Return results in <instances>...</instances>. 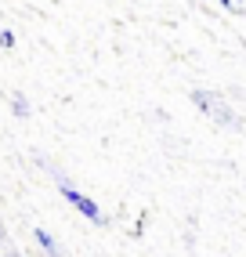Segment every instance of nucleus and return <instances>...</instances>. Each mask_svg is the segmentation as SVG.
Returning a JSON list of instances; mask_svg holds the SVG:
<instances>
[{
	"instance_id": "obj_2",
	"label": "nucleus",
	"mask_w": 246,
	"mask_h": 257,
	"mask_svg": "<svg viewBox=\"0 0 246 257\" xmlns=\"http://www.w3.org/2000/svg\"><path fill=\"white\" fill-rule=\"evenodd\" d=\"M58 192H62V199L69 203V207H73L83 221H91V225H98V228H105V225H109V217H105V210L98 207V203L91 199V196H87V192H80V188L73 185V181H58Z\"/></svg>"
},
{
	"instance_id": "obj_8",
	"label": "nucleus",
	"mask_w": 246,
	"mask_h": 257,
	"mask_svg": "<svg viewBox=\"0 0 246 257\" xmlns=\"http://www.w3.org/2000/svg\"><path fill=\"white\" fill-rule=\"evenodd\" d=\"M0 239H4V228H0Z\"/></svg>"
},
{
	"instance_id": "obj_4",
	"label": "nucleus",
	"mask_w": 246,
	"mask_h": 257,
	"mask_svg": "<svg viewBox=\"0 0 246 257\" xmlns=\"http://www.w3.org/2000/svg\"><path fill=\"white\" fill-rule=\"evenodd\" d=\"M8 105H11V116H15V119H29V116H33V105H29V98H26L22 91H11V94H8Z\"/></svg>"
},
{
	"instance_id": "obj_3",
	"label": "nucleus",
	"mask_w": 246,
	"mask_h": 257,
	"mask_svg": "<svg viewBox=\"0 0 246 257\" xmlns=\"http://www.w3.org/2000/svg\"><path fill=\"white\" fill-rule=\"evenodd\" d=\"M33 239H37V246H40L47 257H62V246H58V239L51 235L47 228H40V225H37V228H33Z\"/></svg>"
},
{
	"instance_id": "obj_1",
	"label": "nucleus",
	"mask_w": 246,
	"mask_h": 257,
	"mask_svg": "<svg viewBox=\"0 0 246 257\" xmlns=\"http://www.w3.org/2000/svg\"><path fill=\"white\" fill-rule=\"evenodd\" d=\"M192 105H196L206 119H214V123H221V127H242V116L228 105V101L217 94V91H192Z\"/></svg>"
},
{
	"instance_id": "obj_6",
	"label": "nucleus",
	"mask_w": 246,
	"mask_h": 257,
	"mask_svg": "<svg viewBox=\"0 0 246 257\" xmlns=\"http://www.w3.org/2000/svg\"><path fill=\"white\" fill-rule=\"evenodd\" d=\"M217 4H221L224 11H242V15H246V0H217Z\"/></svg>"
},
{
	"instance_id": "obj_5",
	"label": "nucleus",
	"mask_w": 246,
	"mask_h": 257,
	"mask_svg": "<svg viewBox=\"0 0 246 257\" xmlns=\"http://www.w3.org/2000/svg\"><path fill=\"white\" fill-rule=\"evenodd\" d=\"M15 44H19V37H15L11 29H0V47H4V51H11Z\"/></svg>"
},
{
	"instance_id": "obj_7",
	"label": "nucleus",
	"mask_w": 246,
	"mask_h": 257,
	"mask_svg": "<svg viewBox=\"0 0 246 257\" xmlns=\"http://www.w3.org/2000/svg\"><path fill=\"white\" fill-rule=\"evenodd\" d=\"M0 257H15V253H0Z\"/></svg>"
}]
</instances>
